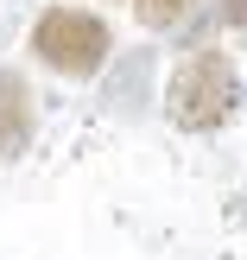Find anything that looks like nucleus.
<instances>
[{
    "label": "nucleus",
    "mask_w": 247,
    "mask_h": 260,
    "mask_svg": "<svg viewBox=\"0 0 247 260\" xmlns=\"http://www.w3.org/2000/svg\"><path fill=\"white\" fill-rule=\"evenodd\" d=\"M241 76H235V57L216 45L190 51V57H178V70L165 76V121L184 127V134H216V127L228 121V114L241 108Z\"/></svg>",
    "instance_id": "f257e3e1"
},
{
    "label": "nucleus",
    "mask_w": 247,
    "mask_h": 260,
    "mask_svg": "<svg viewBox=\"0 0 247 260\" xmlns=\"http://www.w3.org/2000/svg\"><path fill=\"white\" fill-rule=\"evenodd\" d=\"M32 57L45 63V70L70 76V83H89V76L108 70L114 32H108V19L89 13V7H45L32 19Z\"/></svg>",
    "instance_id": "f03ea898"
},
{
    "label": "nucleus",
    "mask_w": 247,
    "mask_h": 260,
    "mask_svg": "<svg viewBox=\"0 0 247 260\" xmlns=\"http://www.w3.org/2000/svg\"><path fill=\"white\" fill-rule=\"evenodd\" d=\"M32 89L19 70H0V159H19L32 146Z\"/></svg>",
    "instance_id": "7ed1b4c3"
},
{
    "label": "nucleus",
    "mask_w": 247,
    "mask_h": 260,
    "mask_svg": "<svg viewBox=\"0 0 247 260\" xmlns=\"http://www.w3.org/2000/svg\"><path fill=\"white\" fill-rule=\"evenodd\" d=\"M146 70H152V51L121 57V70L108 76V102H114V108H139V95H146Z\"/></svg>",
    "instance_id": "20e7f679"
},
{
    "label": "nucleus",
    "mask_w": 247,
    "mask_h": 260,
    "mask_svg": "<svg viewBox=\"0 0 247 260\" xmlns=\"http://www.w3.org/2000/svg\"><path fill=\"white\" fill-rule=\"evenodd\" d=\"M190 7H197V0H133L139 25H152V32H171V25H184V19H190Z\"/></svg>",
    "instance_id": "39448f33"
},
{
    "label": "nucleus",
    "mask_w": 247,
    "mask_h": 260,
    "mask_svg": "<svg viewBox=\"0 0 247 260\" xmlns=\"http://www.w3.org/2000/svg\"><path fill=\"white\" fill-rule=\"evenodd\" d=\"M216 13H222V25H228V32H247V0H222Z\"/></svg>",
    "instance_id": "423d86ee"
},
{
    "label": "nucleus",
    "mask_w": 247,
    "mask_h": 260,
    "mask_svg": "<svg viewBox=\"0 0 247 260\" xmlns=\"http://www.w3.org/2000/svg\"><path fill=\"white\" fill-rule=\"evenodd\" d=\"M235 210H241V216H247V197H241V203H235Z\"/></svg>",
    "instance_id": "0eeeda50"
},
{
    "label": "nucleus",
    "mask_w": 247,
    "mask_h": 260,
    "mask_svg": "<svg viewBox=\"0 0 247 260\" xmlns=\"http://www.w3.org/2000/svg\"><path fill=\"white\" fill-rule=\"evenodd\" d=\"M241 102H247V95H241Z\"/></svg>",
    "instance_id": "6e6552de"
}]
</instances>
